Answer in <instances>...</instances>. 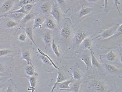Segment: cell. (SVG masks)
<instances>
[{
  "mask_svg": "<svg viewBox=\"0 0 122 92\" xmlns=\"http://www.w3.org/2000/svg\"><path fill=\"white\" fill-rule=\"evenodd\" d=\"M38 52L40 54L38 55L39 58L44 63L48 65H52L56 69H59V68L56 66L51 59L48 55L44 53L39 48H37Z\"/></svg>",
  "mask_w": 122,
  "mask_h": 92,
  "instance_id": "obj_1",
  "label": "cell"
},
{
  "mask_svg": "<svg viewBox=\"0 0 122 92\" xmlns=\"http://www.w3.org/2000/svg\"><path fill=\"white\" fill-rule=\"evenodd\" d=\"M119 25H116L104 31L100 35L97 37L95 39L100 38L101 39H106L112 37L114 34L117 31Z\"/></svg>",
  "mask_w": 122,
  "mask_h": 92,
  "instance_id": "obj_2",
  "label": "cell"
},
{
  "mask_svg": "<svg viewBox=\"0 0 122 92\" xmlns=\"http://www.w3.org/2000/svg\"><path fill=\"white\" fill-rule=\"evenodd\" d=\"M16 0H7L0 7V11L5 13L9 12L14 5Z\"/></svg>",
  "mask_w": 122,
  "mask_h": 92,
  "instance_id": "obj_3",
  "label": "cell"
},
{
  "mask_svg": "<svg viewBox=\"0 0 122 92\" xmlns=\"http://www.w3.org/2000/svg\"><path fill=\"white\" fill-rule=\"evenodd\" d=\"M87 34L88 32L85 31L79 32L76 33L74 37L76 44L77 46H80L83 40L86 37Z\"/></svg>",
  "mask_w": 122,
  "mask_h": 92,
  "instance_id": "obj_4",
  "label": "cell"
},
{
  "mask_svg": "<svg viewBox=\"0 0 122 92\" xmlns=\"http://www.w3.org/2000/svg\"><path fill=\"white\" fill-rule=\"evenodd\" d=\"M42 26L45 28L53 31L55 30L56 28V24L55 22L53 20L50 18H48L45 20Z\"/></svg>",
  "mask_w": 122,
  "mask_h": 92,
  "instance_id": "obj_5",
  "label": "cell"
},
{
  "mask_svg": "<svg viewBox=\"0 0 122 92\" xmlns=\"http://www.w3.org/2000/svg\"><path fill=\"white\" fill-rule=\"evenodd\" d=\"M50 14L58 22H60L61 17V12L58 7L56 5L52 6Z\"/></svg>",
  "mask_w": 122,
  "mask_h": 92,
  "instance_id": "obj_6",
  "label": "cell"
},
{
  "mask_svg": "<svg viewBox=\"0 0 122 92\" xmlns=\"http://www.w3.org/2000/svg\"><path fill=\"white\" fill-rule=\"evenodd\" d=\"M73 82L74 80L71 79L64 81L58 83L56 85V87L61 91L63 90L69 89L71 87L70 86V84Z\"/></svg>",
  "mask_w": 122,
  "mask_h": 92,
  "instance_id": "obj_7",
  "label": "cell"
},
{
  "mask_svg": "<svg viewBox=\"0 0 122 92\" xmlns=\"http://www.w3.org/2000/svg\"><path fill=\"white\" fill-rule=\"evenodd\" d=\"M81 60L84 62L86 65L87 69H93L92 61H91V56L89 54H84L81 57Z\"/></svg>",
  "mask_w": 122,
  "mask_h": 92,
  "instance_id": "obj_8",
  "label": "cell"
},
{
  "mask_svg": "<svg viewBox=\"0 0 122 92\" xmlns=\"http://www.w3.org/2000/svg\"><path fill=\"white\" fill-rule=\"evenodd\" d=\"M71 33V29L70 27L68 26H64L61 30V36L65 40H67L70 37Z\"/></svg>",
  "mask_w": 122,
  "mask_h": 92,
  "instance_id": "obj_9",
  "label": "cell"
},
{
  "mask_svg": "<svg viewBox=\"0 0 122 92\" xmlns=\"http://www.w3.org/2000/svg\"><path fill=\"white\" fill-rule=\"evenodd\" d=\"M21 59L25 60L28 65H33L31 63L30 54L28 50H26L22 53Z\"/></svg>",
  "mask_w": 122,
  "mask_h": 92,
  "instance_id": "obj_10",
  "label": "cell"
},
{
  "mask_svg": "<svg viewBox=\"0 0 122 92\" xmlns=\"http://www.w3.org/2000/svg\"><path fill=\"white\" fill-rule=\"evenodd\" d=\"M25 16V15L23 13H9L6 16L8 18H10L11 19L14 20V21L16 22V21H18L22 19Z\"/></svg>",
  "mask_w": 122,
  "mask_h": 92,
  "instance_id": "obj_11",
  "label": "cell"
},
{
  "mask_svg": "<svg viewBox=\"0 0 122 92\" xmlns=\"http://www.w3.org/2000/svg\"><path fill=\"white\" fill-rule=\"evenodd\" d=\"M80 46L82 49H90L92 48V43L90 39L89 38H86Z\"/></svg>",
  "mask_w": 122,
  "mask_h": 92,
  "instance_id": "obj_12",
  "label": "cell"
},
{
  "mask_svg": "<svg viewBox=\"0 0 122 92\" xmlns=\"http://www.w3.org/2000/svg\"><path fill=\"white\" fill-rule=\"evenodd\" d=\"M52 7L51 3L48 1L43 4L41 7V8L44 13L48 14L51 13Z\"/></svg>",
  "mask_w": 122,
  "mask_h": 92,
  "instance_id": "obj_13",
  "label": "cell"
},
{
  "mask_svg": "<svg viewBox=\"0 0 122 92\" xmlns=\"http://www.w3.org/2000/svg\"><path fill=\"white\" fill-rule=\"evenodd\" d=\"M45 20L42 17H38L35 19L33 29L41 27Z\"/></svg>",
  "mask_w": 122,
  "mask_h": 92,
  "instance_id": "obj_14",
  "label": "cell"
},
{
  "mask_svg": "<svg viewBox=\"0 0 122 92\" xmlns=\"http://www.w3.org/2000/svg\"><path fill=\"white\" fill-rule=\"evenodd\" d=\"M93 87L95 90L97 91H103L105 90L106 86L100 81H95L93 84Z\"/></svg>",
  "mask_w": 122,
  "mask_h": 92,
  "instance_id": "obj_15",
  "label": "cell"
},
{
  "mask_svg": "<svg viewBox=\"0 0 122 92\" xmlns=\"http://www.w3.org/2000/svg\"><path fill=\"white\" fill-rule=\"evenodd\" d=\"M92 10V8L90 7H83L81 9L79 12L78 15V17L80 18L86 16Z\"/></svg>",
  "mask_w": 122,
  "mask_h": 92,
  "instance_id": "obj_16",
  "label": "cell"
},
{
  "mask_svg": "<svg viewBox=\"0 0 122 92\" xmlns=\"http://www.w3.org/2000/svg\"><path fill=\"white\" fill-rule=\"evenodd\" d=\"M58 76H57V79H56V82L54 84V86L53 87L52 89L51 92H53L54 90L56 88V85L58 83L61 82H63V81L65 80V76H64L63 74L61 73H59V72L58 73Z\"/></svg>",
  "mask_w": 122,
  "mask_h": 92,
  "instance_id": "obj_17",
  "label": "cell"
},
{
  "mask_svg": "<svg viewBox=\"0 0 122 92\" xmlns=\"http://www.w3.org/2000/svg\"><path fill=\"white\" fill-rule=\"evenodd\" d=\"M33 29L30 27H28L25 29V34H26V36L28 37V38L32 41L33 43L37 47L36 43L35 42L34 40V38H33Z\"/></svg>",
  "mask_w": 122,
  "mask_h": 92,
  "instance_id": "obj_18",
  "label": "cell"
},
{
  "mask_svg": "<svg viewBox=\"0 0 122 92\" xmlns=\"http://www.w3.org/2000/svg\"><path fill=\"white\" fill-rule=\"evenodd\" d=\"M25 73L28 76H37V73L35 72L34 69L33 65H29L26 68L25 70Z\"/></svg>",
  "mask_w": 122,
  "mask_h": 92,
  "instance_id": "obj_19",
  "label": "cell"
},
{
  "mask_svg": "<svg viewBox=\"0 0 122 92\" xmlns=\"http://www.w3.org/2000/svg\"><path fill=\"white\" fill-rule=\"evenodd\" d=\"M90 56H91V61H92V65L95 66H99L101 65V64L99 62L97 59L96 58L94 52L92 51V48L90 49Z\"/></svg>",
  "mask_w": 122,
  "mask_h": 92,
  "instance_id": "obj_20",
  "label": "cell"
},
{
  "mask_svg": "<svg viewBox=\"0 0 122 92\" xmlns=\"http://www.w3.org/2000/svg\"><path fill=\"white\" fill-rule=\"evenodd\" d=\"M51 47L53 51L54 54H55L56 55L57 57H60L61 54L60 53V52H59V51L58 47H57V46H56L55 41V40L54 39L52 41Z\"/></svg>",
  "mask_w": 122,
  "mask_h": 92,
  "instance_id": "obj_21",
  "label": "cell"
},
{
  "mask_svg": "<svg viewBox=\"0 0 122 92\" xmlns=\"http://www.w3.org/2000/svg\"><path fill=\"white\" fill-rule=\"evenodd\" d=\"M106 56L107 60L110 61H114L116 60V54L112 50H111L106 55Z\"/></svg>",
  "mask_w": 122,
  "mask_h": 92,
  "instance_id": "obj_22",
  "label": "cell"
},
{
  "mask_svg": "<svg viewBox=\"0 0 122 92\" xmlns=\"http://www.w3.org/2000/svg\"><path fill=\"white\" fill-rule=\"evenodd\" d=\"M35 1V0H20L18 4V6L22 7L27 4H33Z\"/></svg>",
  "mask_w": 122,
  "mask_h": 92,
  "instance_id": "obj_23",
  "label": "cell"
},
{
  "mask_svg": "<svg viewBox=\"0 0 122 92\" xmlns=\"http://www.w3.org/2000/svg\"><path fill=\"white\" fill-rule=\"evenodd\" d=\"M27 78L30 86L31 87H35L36 83V78L35 77V76H28Z\"/></svg>",
  "mask_w": 122,
  "mask_h": 92,
  "instance_id": "obj_24",
  "label": "cell"
},
{
  "mask_svg": "<svg viewBox=\"0 0 122 92\" xmlns=\"http://www.w3.org/2000/svg\"><path fill=\"white\" fill-rule=\"evenodd\" d=\"M44 41L46 44H48L50 43L51 40V36L49 33H47L43 36Z\"/></svg>",
  "mask_w": 122,
  "mask_h": 92,
  "instance_id": "obj_25",
  "label": "cell"
},
{
  "mask_svg": "<svg viewBox=\"0 0 122 92\" xmlns=\"http://www.w3.org/2000/svg\"><path fill=\"white\" fill-rule=\"evenodd\" d=\"M105 66L107 70L110 72H115L119 70L117 67L110 64H106Z\"/></svg>",
  "mask_w": 122,
  "mask_h": 92,
  "instance_id": "obj_26",
  "label": "cell"
},
{
  "mask_svg": "<svg viewBox=\"0 0 122 92\" xmlns=\"http://www.w3.org/2000/svg\"><path fill=\"white\" fill-rule=\"evenodd\" d=\"M80 86L79 84H74L72 87H70L69 89L63 90L64 91H69L71 92H78L79 90Z\"/></svg>",
  "mask_w": 122,
  "mask_h": 92,
  "instance_id": "obj_27",
  "label": "cell"
},
{
  "mask_svg": "<svg viewBox=\"0 0 122 92\" xmlns=\"http://www.w3.org/2000/svg\"><path fill=\"white\" fill-rule=\"evenodd\" d=\"M34 17V15L33 14H27L22 19V22L23 24H25L29 20L32 19Z\"/></svg>",
  "mask_w": 122,
  "mask_h": 92,
  "instance_id": "obj_28",
  "label": "cell"
},
{
  "mask_svg": "<svg viewBox=\"0 0 122 92\" xmlns=\"http://www.w3.org/2000/svg\"><path fill=\"white\" fill-rule=\"evenodd\" d=\"M72 75H73V78L75 80H79L81 78L82 76L81 74L76 70L73 71Z\"/></svg>",
  "mask_w": 122,
  "mask_h": 92,
  "instance_id": "obj_29",
  "label": "cell"
},
{
  "mask_svg": "<svg viewBox=\"0 0 122 92\" xmlns=\"http://www.w3.org/2000/svg\"><path fill=\"white\" fill-rule=\"evenodd\" d=\"M17 22L14 21H9L6 23V26L8 28H12L16 27L18 25Z\"/></svg>",
  "mask_w": 122,
  "mask_h": 92,
  "instance_id": "obj_30",
  "label": "cell"
},
{
  "mask_svg": "<svg viewBox=\"0 0 122 92\" xmlns=\"http://www.w3.org/2000/svg\"><path fill=\"white\" fill-rule=\"evenodd\" d=\"M34 6V4H28L25 5L24 6L25 7V10H26V12L28 13H29L33 9Z\"/></svg>",
  "mask_w": 122,
  "mask_h": 92,
  "instance_id": "obj_31",
  "label": "cell"
},
{
  "mask_svg": "<svg viewBox=\"0 0 122 92\" xmlns=\"http://www.w3.org/2000/svg\"><path fill=\"white\" fill-rule=\"evenodd\" d=\"M11 52V51L7 49L0 50V56H3Z\"/></svg>",
  "mask_w": 122,
  "mask_h": 92,
  "instance_id": "obj_32",
  "label": "cell"
},
{
  "mask_svg": "<svg viewBox=\"0 0 122 92\" xmlns=\"http://www.w3.org/2000/svg\"><path fill=\"white\" fill-rule=\"evenodd\" d=\"M27 37L24 34H21L19 35L18 37V40L21 42H24L26 40Z\"/></svg>",
  "mask_w": 122,
  "mask_h": 92,
  "instance_id": "obj_33",
  "label": "cell"
},
{
  "mask_svg": "<svg viewBox=\"0 0 122 92\" xmlns=\"http://www.w3.org/2000/svg\"><path fill=\"white\" fill-rule=\"evenodd\" d=\"M113 0L114 1V4H115L114 5H115V6L116 7L118 12L120 14H122L120 11L119 9V7H118V5H120V0Z\"/></svg>",
  "mask_w": 122,
  "mask_h": 92,
  "instance_id": "obj_34",
  "label": "cell"
},
{
  "mask_svg": "<svg viewBox=\"0 0 122 92\" xmlns=\"http://www.w3.org/2000/svg\"><path fill=\"white\" fill-rule=\"evenodd\" d=\"M56 1L60 6H64L66 5L65 0H56Z\"/></svg>",
  "mask_w": 122,
  "mask_h": 92,
  "instance_id": "obj_35",
  "label": "cell"
},
{
  "mask_svg": "<svg viewBox=\"0 0 122 92\" xmlns=\"http://www.w3.org/2000/svg\"><path fill=\"white\" fill-rule=\"evenodd\" d=\"M108 0H104V10L105 11L107 10L108 7Z\"/></svg>",
  "mask_w": 122,
  "mask_h": 92,
  "instance_id": "obj_36",
  "label": "cell"
},
{
  "mask_svg": "<svg viewBox=\"0 0 122 92\" xmlns=\"http://www.w3.org/2000/svg\"><path fill=\"white\" fill-rule=\"evenodd\" d=\"M122 24L120 25H119V26H118V28H117V31L118 32H119V33H122Z\"/></svg>",
  "mask_w": 122,
  "mask_h": 92,
  "instance_id": "obj_37",
  "label": "cell"
},
{
  "mask_svg": "<svg viewBox=\"0 0 122 92\" xmlns=\"http://www.w3.org/2000/svg\"><path fill=\"white\" fill-rule=\"evenodd\" d=\"M4 71V69L2 65L0 63V73L3 72Z\"/></svg>",
  "mask_w": 122,
  "mask_h": 92,
  "instance_id": "obj_38",
  "label": "cell"
},
{
  "mask_svg": "<svg viewBox=\"0 0 122 92\" xmlns=\"http://www.w3.org/2000/svg\"><path fill=\"white\" fill-rule=\"evenodd\" d=\"M88 2H90V3H94L96 1H97L98 0H86Z\"/></svg>",
  "mask_w": 122,
  "mask_h": 92,
  "instance_id": "obj_39",
  "label": "cell"
},
{
  "mask_svg": "<svg viewBox=\"0 0 122 92\" xmlns=\"http://www.w3.org/2000/svg\"><path fill=\"white\" fill-rule=\"evenodd\" d=\"M6 77H0V82H1V81H3L6 80Z\"/></svg>",
  "mask_w": 122,
  "mask_h": 92,
  "instance_id": "obj_40",
  "label": "cell"
},
{
  "mask_svg": "<svg viewBox=\"0 0 122 92\" xmlns=\"http://www.w3.org/2000/svg\"></svg>",
  "mask_w": 122,
  "mask_h": 92,
  "instance_id": "obj_41",
  "label": "cell"
}]
</instances>
